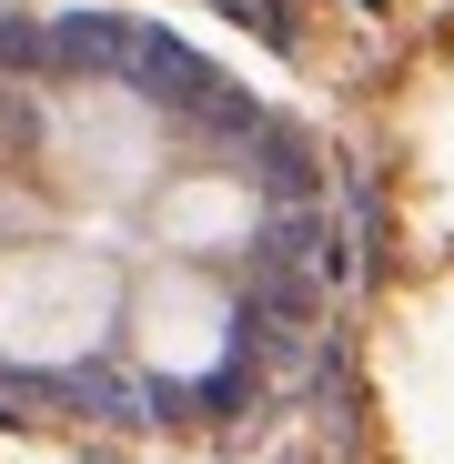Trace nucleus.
Here are the masks:
<instances>
[{"mask_svg": "<svg viewBox=\"0 0 454 464\" xmlns=\"http://www.w3.org/2000/svg\"><path fill=\"white\" fill-rule=\"evenodd\" d=\"M111 343V273L92 253H0V373L21 383H71Z\"/></svg>", "mask_w": 454, "mask_h": 464, "instance_id": "1", "label": "nucleus"}]
</instances>
